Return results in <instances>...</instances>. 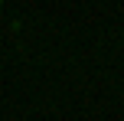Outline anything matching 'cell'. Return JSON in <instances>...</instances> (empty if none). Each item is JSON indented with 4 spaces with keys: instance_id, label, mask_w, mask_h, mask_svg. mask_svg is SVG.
Returning <instances> with one entry per match:
<instances>
[{
    "instance_id": "cell-1",
    "label": "cell",
    "mask_w": 124,
    "mask_h": 121,
    "mask_svg": "<svg viewBox=\"0 0 124 121\" xmlns=\"http://www.w3.org/2000/svg\"><path fill=\"white\" fill-rule=\"evenodd\" d=\"M0 7H3V0H0Z\"/></svg>"
}]
</instances>
